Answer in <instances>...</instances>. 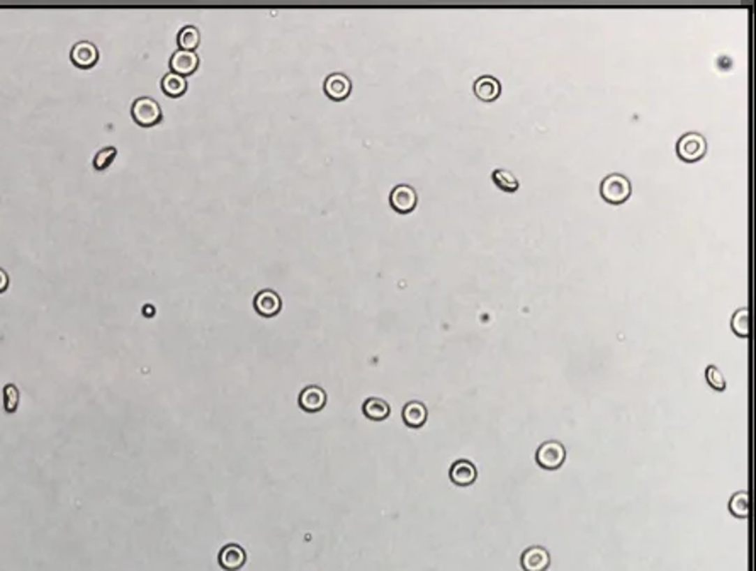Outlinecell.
I'll use <instances>...</instances> for the list:
<instances>
[{"instance_id": "obj_2", "label": "cell", "mask_w": 756, "mask_h": 571, "mask_svg": "<svg viewBox=\"0 0 756 571\" xmlns=\"http://www.w3.org/2000/svg\"><path fill=\"white\" fill-rule=\"evenodd\" d=\"M131 116L140 126H154L162 121V107L151 97H138L131 105Z\"/></svg>"}, {"instance_id": "obj_9", "label": "cell", "mask_w": 756, "mask_h": 571, "mask_svg": "<svg viewBox=\"0 0 756 571\" xmlns=\"http://www.w3.org/2000/svg\"><path fill=\"white\" fill-rule=\"evenodd\" d=\"M170 68L174 73L186 77L194 73L199 68V54L195 52H187V50H177L170 57Z\"/></svg>"}, {"instance_id": "obj_3", "label": "cell", "mask_w": 756, "mask_h": 571, "mask_svg": "<svg viewBox=\"0 0 756 571\" xmlns=\"http://www.w3.org/2000/svg\"><path fill=\"white\" fill-rule=\"evenodd\" d=\"M707 151V142L700 133H687L676 143V154L683 162L693 163L700 160Z\"/></svg>"}, {"instance_id": "obj_14", "label": "cell", "mask_w": 756, "mask_h": 571, "mask_svg": "<svg viewBox=\"0 0 756 571\" xmlns=\"http://www.w3.org/2000/svg\"><path fill=\"white\" fill-rule=\"evenodd\" d=\"M475 94L477 99L484 101V103H491V101L498 99L501 94V84L498 78L491 75H483L475 82Z\"/></svg>"}, {"instance_id": "obj_20", "label": "cell", "mask_w": 756, "mask_h": 571, "mask_svg": "<svg viewBox=\"0 0 756 571\" xmlns=\"http://www.w3.org/2000/svg\"><path fill=\"white\" fill-rule=\"evenodd\" d=\"M493 181H495V184L500 187V189L507 191V193H515L520 186L519 179H517L510 170H505V169H496L495 172H493Z\"/></svg>"}, {"instance_id": "obj_18", "label": "cell", "mask_w": 756, "mask_h": 571, "mask_svg": "<svg viewBox=\"0 0 756 571\" xmlns=\"http://www.w3.org/2000/svg\"><path fill=\"white\" fill-rule=\"evenodd\" d=\"M177 43L180 50H187V52H194L195 48L201 43V34L195 26H184L177 34Z\"/></svg>"}, {"instance_id": "obj_22", "label": "cell", "mask_w": 756, "mask_h": 571, "mask_svg": "<svg viewBox=\"0 0 756 571\" xmlns=\"http://www.w3.org/2000/svg\"><path fill=\"white\" fill-rule=\"evenodd\" d=\"M117 155L116 147H104L97 151L94 156V169L96 170H105L112 162H114Z\"/></svg>"}, {"instance_id": "obj_23", "label": "cell", "mask_w": 756, "mask_h": 571, "mask_svg": "<svg viewBox=\"0 0 756 571\" xmlns=\"http://www.w3.org/2000/svg\"><path fill=\"white\" fill-rule=\"evenodd\" d=\"M3 410H6L7 413H15L17 412V406H19V390L17 386L13 385V383H9V385L3 386Z\"/></svg>"}, {"instance_id": "obj_7", "label": "cell", "mask_w": 756, "mask_h": 571, "mask_svg": "<svg viewBox=\"0 0 756 571\" xmlns=\"http://www.w3.org/2000/svg\"><path fill=\"white\" fill-rule=\"evenodd\" d=\"M520 565L524 571H546L551 565L549 551L542 546L528 547L527 551H524Z\"/></svg>"}, {"instance_id": "obj_17", "label": "cell", "mask_w": 756, "mask_h": 571, "mask_svg": "<svg viewBox=\"0 0 756 571\" xmlns=\"http://www.w3.org/2000/svg\"><path fill=\"white\" fill-rule=\"evenodd\" d=\"M162 91L167 94L168 97H180L184 96L187 91V80L186 77L179 75V73L168 72L162 78Z\"/></svg>"}, {"instance_id": "obj_24", "label": "cell", "mask_w": 756, "mask_h": 571, "mask_svg": "<svg viewBox=\"0 0 756 571\" xmlns=\"http://www.w3.org/2000/svg\"><path fill=\"white\" fill-rule=\"evenodd\" d=\"M705 379H707V383L714 390H718V391L726 390V379H724L722 373L719 371V367L709 366L707 371H705Z\"/></svg>"}, {"instance_id": "obj_25", "label": "cell", "mask_w": 756, "mask_h": 571, "mask_svg": "<svg viewBox=\"0 0 756 571\" xmlns=\"http://www.w3.org/2000/svg\"><path fill=\"white\" fill-rule=\"evenodd\" d=\"M9 288V274L0 267V292H3Z\"/></svg>"}, {"instance_id": "obj_10", "label": "cell", "mask_w": 756, "mask_h": 571, "mask_svg": "<svg viewBox=\"0 0 756 571\" xmlns=\"http://www.w3.org/2000/svg\"><path fill=\"white\" fill-rule=\"evenodd\" d=\"M450 480L457 487H471L477 480V469L471 461L459 459L450 466Z\"/></svg>"}, {"instance_id": "obj_5", "label": "cell", "mask_w": 756, "mask_h": 571, "mask_svg": "<svg viewBox=\"0 0 756 571\" xmlns=\"http://www.w3.org/2000/svg\"><path fill=\"white\" fill-rule=\"evenodd\" d=\"M390 202H391V206H393V209L398 211V213H401V214L410 213V211L415 209V206H417V202H418L417 191H415L411 186H408V184H399V186H396L393 191H391Z\"/></svg>"}, {"instance_id": "obj_19", "label": "cell", "mask_w": 756, "mask_h": 571, "mask_svg": "<svg viewBox=\"0 0 756 571\" xmlns=\"http://www.w3.org/2000/svg\"><path fill=\"white\" fill-rule=\"evenodd\" d=\"M729 512L734 517L746 519L750 515V494L748 491H738L731 496Z\"/></svg>"}, {"instance_id": "obj_4", "label": "cell", "mask_w": 756, "mask_h": 571, "mask_svg": "<svg viewBox=\"0 0 756 571\" xmlns=\"http://www.w3.org/2000/svg\"><path fill=\"white\" fill-rule=\"evenodd\" d=\"M564 459H566V449L561 442L558 440H547L535 452V461L540 468L547 469V471H554V469L561 468Z\"/></svg>"}, {"instance_id": "obj_21", "label": "cell", "mask_w": 756, "mask_h": 571, "mask_svg": "<svg viewBox=\"0 0 756 571\" xmlns=\"http://www.w3.org/2000/svg\"><path fill=\"white\" fill-rule=\"evenodd\" d=\"M731 327L732 332H734L736 335H739V337L746 339L748 335H750V313H748L746 308H741V310H738L732 315Z\"/></svg>"}, {"instance_id": "obj_13", "label": "cell", "mask_w": 756, "mask_h": 571, "mask_svg": "<svg viewBox=\"0 0 756 571\" xmlns=\"http://www.w3.org/2000/svg\"><path fill=\"white\" fill-rule=\"evenodd\" d=\"M327 403V393L320 386H308L301 391L299 406L304 412H320Z\"/></svg>"}, {"instance_id": "obj_8", "label": "cell", "mask_w": 756, "mask_h": 571, "mask_svg": "<svg viewBox=\"0 0 756 571\" xmlns=\"http://www.w3.org/2000/svg\"><path fill=\"white\" fill-rule=\"evenodd\" d=\"M323 91L332 101H343L352 91V82L346 73H332L325 78Z\"/></svg>"}, {"instance_id": "obj_16", "label": "cell", "mask_w": 756, "mask_h": 571, "mask_svg": "<svg viewBox=\"0 0 756 571\" xmlns=\"http://www.w3.org/2000/svg\"><path fill=\"white\" fill-rule=\"evenodd\" d=\"M362 412H364V415L369 418V420L381 422L390 417L391 408L385 400H381V398H369V400H366V403H364Z\"/></svg>"}, {"instance_id": "obj_12", "label": "cell", "mask_w": 756, "mask_h": 571, "mask_svg": "<svg viewBox=\"0 0 756 571\" xmlns=\"http://www.w3.org/2000/svg\"><path fill=\"white\" fill-rule=\"evenodd\" d=\"M253 306L258 315L262 316H276L281 311L282 301L276 291H270V289H264L255 296L253 299Z\"/></svg>"}, {"instance_id": "obj_11", "label": "cell", "mask_w": 756, "mask_h": 571, "mask_svg": "<svg viewBox=\"0 0 756 571\" xmlns=\"http://www.w3.org/2000/svg\"><path fill=\"white\" fill-rule=\"evenodd\" d=\"M219 566L226 571H238L246 561V553L242 546L226 544L219 553Z\"/></svg>"}, {"instance_id": "obj_6", "label": "cell", "mask_w": 756, "mask_h": 571, "mask_svg": "<svg viewBox=\"0 0 756 571\" xmlns=\"http://www.w3.org/2000/svg\"><path fill=\"white\" fill-rule=\"evenodd\" d=\"M70 60L78 68H92L99 60V50L92 41H77L70 52Z\"/></svg>"}, {"instance_id": "obj_15", "label": "cell", "mask_w": 756, "mask_h": 571, "mask_svg": "<svg viewBox=\"0 0 756 571\" xmlns=\"http://www.w3.org/2000/svg\"><path fill=\"white\" fill-rule=\"evenodd\" d=\"M403 420L411 429H420L427 422V406L420 401L406 403L403 408Z\"/></svg>"}, {"instance_id": "obj_1", "label": "cell", "mask_w": 756, "mask_h": 571, "mask_svg": "<svg viewBox=\"0 0 756 571\" xmlns=\"http://www.w3.org/2000/svg\"><path fill=\"white\" fill-rule=\"evenodd\" d=\"M630 193H632L630 181L622 174L607 175L600 184L602 198L610 205H622L630 198Z\"/></svg>"}]
</instances>
